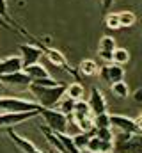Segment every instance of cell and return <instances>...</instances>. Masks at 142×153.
I'll return each instance as SVG.
<instances>
[{
	"label": "cell",
	"mask_w": 142,
	"mask_h": 153,
	"mask_svg": "<svg viewBox=\"0 0 142 153\" xmlns=\"http://www.w3.org/2000/svg\"><path fill=\"white\" fill-rule=\"evenodd\" d=\"M66 87H68V84H64V82H59L57 85H36V84H30L29 91L32 93L34 102H37L41 107L55 109L59 100L66 94Z\"/></svg>",
	"instance_id": "obj_1"
},
{
	"label": "cell",
	"mask_w": 142,
	"mask_h": 153,
	"mask_svg": "<svg viewBox=\"0 0 142 153\" xmlns=\"http://www.w3.org/2000/svg\"><path fill=\"white\" fill-rule=\"evenodd\" d=\"M112 143H114L112 153H142V132L139 134L114 132Z\"/></svg>",
	"instance_id": "obj_2"
},
{
	"label": "cell",
	"mask_w": 142,
	"mask_h": 153,
	"mask_svg": "<svg viewBox=\"0 0 142 153\" xmlns=\"http://www.w3.org/2000/svg\"><path fill=\"white\" fill-rule=\"evenodd\" d=\"M39 116L44 119L46 126L53 132H68V125H70V117L61 112L59 109H46L41 107L39 109Z\"/></svg>",
	"instance_id": "obj_3"
},
{
	"label": "cell",
	"mask_w": 142,
	"mask_h": 153,
	"mask_svg": "<svg viewBox=\"0 0 142 153\" xmlns=\"http://www.w3.org/2000/svg\"><path fill=\"white\" fill-rule=\"evenodd\" d=\"M41 105L37 102L23 100L18 96H2L0 98V112H25V111H39Z\"/></svg>",
	"instance_id": "obj_4"
},
{
	"label": "cell",
	"mask_w": 142,
	"mask_h": 153,
	"mask_svg": "<svg viewBox=\"0 0 142 153\" xmlns=\"http://www.w3.org/2000/svg\"><path fill=\"white\" fill-rule=\"evenodd\" d=\"M39 111H25V112H0V128H13L21 125L32 117H37Z\"/></svg>",
	"instance_id": "obj_5"
},
{
	"label": "cell",
	"mask_w": 142,
	"mask_h": 153,
	"mask_svg": "<svg viewBox=\"0 0 142 153\" xmlns=\"http://www.w3.org/2000/svg\"><path fill=\"white\" fill-rule=\"evenodd\" d=\"M110 126L114 132H124V134H139L141 128L133 117L123 114H110Z\"/></svg>",
	"instance_id": "obj_6"
},
{
	"label": "cell",
	"mask_w": 142,
	"mask_h": 153,
	"mask_svg": "<svg viewBox=\"0 0 142 153\" xmlns=\"http://www.w3.org/2000/svg\"><path fill=\"white\" fill-rule=\"evenodd\" d=\"M100 76L101 80H105L106 84H114V82H119L124 78V70L121 64H115V62H106L103 68H100Z\"/></svg>",
	"instance_id": "obj_7"
},
{
	"label": "cell",
	"mask_w": 142,
	"mask_h": 153,
	"mask_svg": "<svg viewBox=\"0 0 142 153\" xmlns=\"http://www.w3.org/2000/svg\"><path fill=\"white\" fill-rule=\"evenodd\" d=\"M0 82L9 85V87H29L32 84L30 76L27 75L23 70L14 71V73H7V75H0Z\"/></svg>",
	"instance_id": "obj_8"
},
{
	"label": "cell",
	"mask_w": 142,
	"mask_h": 153,
	"mask_svg": "<svg viewBox=\"0 0 142 153\" xmlns=\"http://www.w3.org/2000/svg\"><path fill=\"white\" fill-rule=\"evenodd\" d=\"M20 57L23 61V66H30L41 61L43 57V48L34 46V45H20Z\"/></svg>",
	"instance_id": "obj_9"
},
{
	"label": "cell",
	"mask_w": 142,
	"mask_h": 153,
	"mask_svg": "<svg viewBox=\"0 0 142 153\" xmlns=\"http://www.w3.org/2000/svg\"><path fill=\"white\" fill-rule=\"evenodd\" d=\"M43 53H44V55L50 59V62L55 64L57 68H62L64 71H68L71 75H76V71L70 66V62L66 61V57H64L59 50H55V48H44V46H43Z\"/></svg>",
	"instance_id": "obj_10"
},
{
	"label": "cell",
	"mask_w": 142,
	"mask_h": 153,
	"mask_svg": "<svg viewBox=\"0 0 142 153\" xmlns=\"http://www.w3.org/2000/svg\"><path fill=\"white\" fill-rule=\"evenodd\" d=\"M89 107H91L92 116L101 114V112H106V100H105V96H103V93H101L98 87H92V89H91Z\"/></svg>",
	"instance_id": "obj_11"
},
{
	"label": "cell",
	"mask_w": 142,
	"mask_h": 153,
	"mask_svg": "<svg viewBox=\"0 0 142 153\" xmlns=\"http://www.w3.org/2000/svg\"><path fill=\"white\" fill-rule=\"evenodd\" d=\"M112 146L114 143L112 141H105V139H100L98 135H91L89 143H87V148L85 152L89 153H112Z\"/></svg>",
	"instance_id": "obj_12"
},
{
	"label": "cell",
	"mask_w": 142,
	"mask_h": 153,
	"mask_svg": "<svg viewBox=\"0 0 142 153\" xmlns=\"http://www.w3.org/2000/svg\"><path fill=\"white\" fill-rule=\"evenodd\" d=\"M7 135H9V139L14 143V146H16L21 153H34L36 150H37L32 141H29V139H25V137L18 135L13 128H7Z\"/></svg>",
	"instance_id": "obj_13"
},
{
	"label": "cell",
	"mask_w": 142,
	"mask_h": 153,
	"mask_svg": "<svg viewBox=\"0 0 142 153\" xmlns=\"http://www.w3.org/2000/svg\"><path fill=\"white\" fill-rule=\"evenodd\" d=\"M23 70V61L20 55H13V57H5L0 61V75H7V73H14Z\"/></svg>",
	"instance_id": "obj_14"
},
{
	"label": "cell",
	"mask_w": 142,
	"mask_h": 153,
	"mask_svg": "<svg viewBox=\"0 0 142 153\" xmlns=\"http://www.w3.org/2000/svg\"><path fill=\"white\" fill-rule=\"evenodd\" d=\"M23 71L30 76L32 82H34V80H39V78H48V76H50L48 70H46L41 62H36V64H30V66H23Z\"/></svg>",
	"instance_id": "obj_15"
},
{
	"label": "cell",
	"mask_w": 142,
	"mask_h": 153,
	"mask_svg": "<svg viewBox=\"0 0 142 153\" xmlns=\"http://www.w3.org/2000/svg\"><path fill=\"white\" fill-rule=\"evenodd\" d=\"M87 116H92V112H91L89 102H85V100L82 98V100H76V102H75V109H73L71 116H68V117L75 121V119H80V117H87Z\"/></svg>",
	"instance_id": "obj_16"
},
{
	"label": "cell",
	"mask_w": 142,
	"mask_h": 153,
	"mask_svg": "<svg viewBox=\"0 0 142 153\" xmlns=\"http://www.w3.org/2000/svg\"><path fill=\"white\" fill-rule=\"evenodd\" d=\"M98 71H100V68H98L96 61H92V59H85V61H82L78 64V73L84 76H92V75H96Z\"/></svg>",
	"instance_id": "obj_17"
},
{
	"label": "cell",
	"mask_w": 142,
	"mask_h": 153,
	"mask_svg": "<svg viewBox=\"0 0 142 153\" xmlns=\"http://www.w3.org/2000/svg\"><path fill=\"white\" fill-rule=\"evenodd\" d=\"M110 89H112V93H114L119 100H124V98L130 96V87H128V84H126L124 80H119V82L110 84Z\"/></svg>",
	"instance_id": "obj_18"
},
{
	"label": "cell",
	"mask_w": 142,
	"mask_h": 153,
	"mask_svg": "<svg viewBox=\"0 0 142 153\" xmlns=\"http://www.w3.org/2000/svg\"><path fill=\"white\" fill-rule=\"evenodd\" d=\"M66 94L71 96L73 100H82L84 94H85V89H84V85H82L80 82H73V84H68V87H66Z\"/></svg>",
	"instance_id": "obj_19"
},
{
	"label": "cell",
	"mask_w": 142,
	"mask_h": 153,
	"mask_svg": "<svg viewBox=\"0 0 142 153\" xmlns=\"http://www.w3.org/2000/svg\"><path fill=\"white\" fill-rule=\"evenodd\" d=\"M75 102H76V100H73L71 96L64 94V96L59 100V103H57V107H55V109H59L61 112H64L66 116H71L73 109H75Z\"/></svg>",
	"instance_id": "obj_20"
},
{
	"label": "cell",
	"mask_w": 142,
	"mask_h": 153,
	"mask_svg": "<svg viewBox=\"0 0 142 153\" xmlns=\"http://www.w3.org/2000/svg\"><path fill=\"white\" fill-rule=\"evenodd\" d=\"M119 22H121V29H128V27H133L135 25L137 16L132 11H121L119 13Z\"/></svg>",
	"instance_id": "obj_21"
},
{
	"label": "cell",
	"mask_w": 142,
	"mask_h": 153,
	"mask_svg": "<svg viewBox=\"0 0 142 153\" xmlns=\"http://www.w3.org/2000/svg\"><path fill=\"white\" fill-rule=\"evenodd\" d=\"M94 116H87V117H80V119H75V125L80 128V132H89L92 134L94 130V121H92Z\"/></svg>",
	"instance_id": "obj_22"
},
{
	"label": "cell",
	"mask_w": 142,
	"mask_h": 153,
	"mask_svg": "<svg viewBox=\"0 0 142 153\" xmlns=\"http://www.w3.org/2000/svg\"><path fill=\"white\" fill-rule=\"evenodd\" d=\"M91 135H92V134H89V132H80V134H76V135H73V141H75L76 148H78L82 153L85 152V148H87V143H89Z\"/></svg>",
	"instance_id": "obj_23"
},
{
	"label": "cell",
	"mask_w": 142,
	"mask_h": 153,
	"mask_svg": "<svg viewBox=\"0 0 142 153\" xmlns=\"http://www.w3.org/2000/svg\"><path fill=\"white\" fill-rule=\"evenodd\" d=\"M130 61V52L126 50V48H115L114 50V57H112V62H115V64H126Z\"/></svg>",
	"instance_id": "obj_24"
},
{
	"label": "cell",
	"mask_w": 142,
	"mask_h": 153,
	"mask_svg": "<svg viewBox=\"0 0 142 153\" xmlns=\"http://www.w3.org/2000/svg\"><path fill=\"white\" fill-rule=\"evenodd\" d=\"M92 121H94V128H108L110 126V114L108 112L96 114L92 117Z\"/></svg>",
	"instance_id": "obj_25"
},
{
	"label": "cell",
	"mask_w": 142,
	"mask_h": 153,
	"mask_svg": "<svg viewBox=\"0 0 142 153\" xmlns=\"http://www.w3.org/2000/svg\"><path fill=\"white\" fill-rule=\"evenodd\" d=\"M105 25H106V29H112V30L121 29L119 13H110V14H106V16H105Z\"/></svg>",
	"instance_id": "obj_26"
},
{
	"label": "cell",
	"mask_w": 142,
	"mask_h": 153,
	"mask_svg": "<svg viewBox=\"0 0 142 153\" xmlns=\"http://www.w3.org/2000/svg\"><path fill=\"white\" fill-rule=\"evenodd\" d=\"M117 48V45H115V39L110 38V36H103V38L100 39V48L98 50H106V52H114Z\"/></svg>",
	"instance_id": "obj_27"
},
{
	"label": "cell",
	"mask_w": 142,
	"mask_h": 153,
	"mask_svg": "<svg viewBox=\"0 0 142 153\" xmlns=\"http://www.w3.org/2000/svg\"><path fill=\"white\" fill-rule=\"evenodd\" d=\"M100 52V57L105 61V62H112V57H114V52H106V50H98Z\"/></svg>",
	"instance_id": "obj_28"
},
{
	"label": "cell",
	"mask_w": 142,
	"mask_h": 153,
	"mask_svg": "<svg viewBox=\"0 0 142 153\" xmlns=\"http://www.w3.org/2000/svg\"><path fill=\"white\" fill-rule=\"evenodd\" d=\"M0 27H5V29H9V30H14V32H18V30H16L14 27H11V25H9V23H7V22L2 18V16H0Z\"/></svg>",
	"instance_id": "obj_29"
},
{
	"label": "cell",
	"mask_w": 142,
	"mask_h": 153,
	"mask_svg": "<svg viewBox=\"0 0 142 153\" xmlns=\"http://www.w3.org/2000/svg\"><path fill=\"white\" fill-rule=\"evenodd\" d=\"M133 100H135L137 103H142V89H137V91H135V94H133Z\"/></svg>",
	"instance_id": "obj_30"
},
{
	"label": "cell",
	"mask_w": 142,
	"mask_h": 153,
	"mask_svg": "<svg viewBox=\"0 0 142 153\" xmlns=\"http://www.w3.org/2000/svg\"><path fill=\"white\" fill-rule=\"evenodd\" d=\"M101 2V7L103 9H110V5L114 4V0H100Z\"/></svg>",
	"instance_id": "obj_31"
},
{
	"label": "cell",
	"mask_w": 142,
	"mask_h": 153,
	"mask_svg": "<svg viewBox=\"0 0 142 153\" xmlns=\"http://www.w3.org/2000/svg\"><path fill=\"white\" fill-rule=\"evenodd\" d=\"M34 153H43V152H41V150H36V152Z\"/></svg>",
	"instance_id": "obj_32"
},
{
	"label": "cell",
	"mask_w": 142,
	"mask_h": 153,
	"mask_svg": "<svg viewBox=\"0 0 142 153\" xmlns=\"http://www.w3.org/2000/svg\"><path fill=\"white\" fill-rule=\"evenodd\" d=\"M141 116H142V114H141Z\"/></svg>",
	"instance_id": "obj_33"
}]
</instances>
